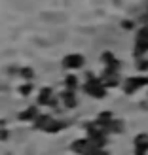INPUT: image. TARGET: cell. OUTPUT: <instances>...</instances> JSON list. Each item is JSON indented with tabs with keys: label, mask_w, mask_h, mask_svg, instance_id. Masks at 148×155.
<instances>
[{
	"label": "cell",
	"mask_w": 148,
	"mask_h": 155,
	"mask_svg": "<svg viewBox=\"0 0 148 155\" xmlns=\"http://www.w3.org/2000/svg\"><path fill=\"white\" fill-rule=\"evenodd\" d=\"M6 136H8V133H6V130H2V133H0V140H6Z\"/></svg>",
	"instance_id": "12"
},
{
	"label": "cell",
	"mask_w": 148,
	"mask_h": 155,
	"mask_svg": "<svg viewBox=\"0 0 148 155\" xmlns=\"http://www.w3.org/2000/svg\"><path fill=\"white\" fill-rule=\"evenodd\" d=\"M148 85V78H143V76H135V78H127L126 83H123V91L127 95H133L139 89H143Z\"/></svg>",
	"instance_id": "1"
},
{
	"label": "cell",
	"mask_w": 148,
	"mask_h": 155,
	"mask_svg": "<svg viewBox=\"0 0 148 155\" xmlns=\"http://www.w3.org/2000/svg\"><path fill=\"white\" fill-rule=\"evenodd\" d=\"M19 76L25 78V80H33V78H34V72H33V68H21V70H19Z\"/></svg>",
	"instance_id": "7"
},
{
	"label": "cell",
	"mask_w": 148,
	"mask_h": 155,
	"mask_svg": "<svg viewBox=\"0 0 148 155\" xmlns=\"http://www.w3.org/2000/svg\"><path fill=\"white\" fill-rule=\"evenodd\" d=\"M36 115H38V110H36V108H30L29 112H25V114H21L19 117H21V119H34Z\"/></svg>",
	"instance_id": "8"
},
{
	"label": "cell",
	"mask_w": 148,
	"mask_h": 155,
	"mask_svg": "<svg viewBox=\"0 0 148 155\" xmlns=\"http://www.w3.org/2000/svg\"><path fill=\"white\" fill-rule=\"evenodd\" d=\"M63 64L67 68H71V70H76V68H82L84 66V55H80V53H72V55H67Z\"/></svg>",
	"instance_id": "2"
},
{
	"label": "cell",
	"mask_w": 148,
	"mask_h": 155,
	"mask_svg": "<svg viewBox=\"0 0 148 155\" xmlns=\"http://www.w3.org/2000/svg\"><path fill=\"white\" fill-rule=\"evenodd\" d=\"M137 70H141V72H148V59H139L137 61Z\"/></svg>",
	"instance_id": "9"
},
{
	"label": "cell",
	"mask_w": 148,
	"mask_h": 155,
	"mask_svg": "<svg viewBox=\"0 0 148 155\" xmlns=\"http://www.w3.org/2000/svg\"><path fill=\"white\" fill-rule=\"evenodd\" d=\"M135 155H146V153H141V151H135Z\"/></svg>",
	"instance_id": "13"
},
{
	"label": "cell",
	"mask_w": 148,
	"mask_h": 155,
	"mask_svg": "<svg viewBox=\"0 0 148 155\" xmlns=\"http://www.w3.org/2000/svg\"><path fill=\"white\" fill-rule=\"evenodd\" d=\"M30 89H33L30 85H23L19 91H21V95H23V97H27V95H30Z\"/></svg>",
	"instance_id": "11"
},
{
	"label": "cell",
	"mask_w": 148,
	"mask_h": 155,
	"mask_svg": "<svg viewBox=\"0 0 148 155\" xmlns=\"http://www.w3.org/2000/svg\"><path fill=\"white\" fill-rule=\"evenodd\" d=\"M133 146H135V151L146 153V151H148V134H144V133L137 134L135 140H133Z\"/></svg>",
	"instance_id": "3"
},
{
	"label": "cell",
	"mask_w": 148,
	"mask_h": 155,
	"mask_svg": "<svg viewBox=\"0 0 148 155\" xmlns=\"http://www.w3.org/2000/svg\"><path fill=\"white\" fill-rule=\"evenodd\" d=\"M50 98H51V91L50 89H42V95L38 97V102H40V104H48Z\"/></svg>",
	"instance_id": "6"
},
{
	"label": "cell",
	"mask_w": 148,
	"mask_h": 155,
	"mask_svg": "<svg viewBox=\"0 0 148 155\" xmlns=\"http://www.w3.org/2000/svg\"><path fill=\"white\" fill-rule=\"evenodd\" d=\"M76 83H78V80H76V76H67V87H68V89H72V87H76Z\"/></svg>",
	"instance_id": "10"
},
{
	"label": "cell",
	"mask_w": 148,
	"mask_h": 155,
	"mask_svg": "<svg viewBox=\"0 0 148 155\" xmlns=\"http://www.w3.org/2000/svg\"><path fill=\"white\" fill-rule=\"evenodd\" d=\"M63 102H65V106H68V108H74V106H76V97H74V93H72L71 89L63 93Z\"/></svg>",
	"instance_id": "4"
},
{
	"label": "cell",
	"mask_w": 148,
	"mask_h": 155,
	"mask_svg": "<svg viewBox=\"0 0 148 155\" xmlns=\"http://www.w3.org/2000/svg\"><path fill=\"white\" fill-rule=\"evenodd\" d=\"M135 42H137V44H144V45H148V27H143L141 30H139L137 36H135Z\"/></svg>",
	"instance_id": "5"
}]
</instances>
